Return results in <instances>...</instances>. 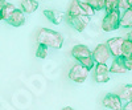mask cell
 <instances>
[{"instance_id":"6da1fadb","label":"cell","mask_w":132,"mask_h":110,"mask_svg":"<svg viewBox=\"0 0 132 110\" xmlns=\"http://www.w3.org/2000/svg\"><path fill=\"white\" fill-rule=\"evenodd\" d=\"M36 40H37V44H42V45H45L48 48H54V49H60L63 45L62 35L48 28H40L37 32Z\"/></svg>"},{"instance_id":"7a4b0ae2","label":"cell","mask_w":132,"mask_h":110,"mask_svg":"<svg viewBox=\"0 0 132 110\" xmlns=\"http://www.w3.org/2000/svg\"><path fill=\"white\" fill-rule=\"evenodd\" d=\"M120 11H115L111 13H106L102 20V29L104 32H112L120 28Z\"/></svg>"},{"instance_id":"3957f363","label":"cell","mask_w":132,"mask_h":110,"mask_svg":"<svg viewBox=\"0 0 132 110\" xmlns=\"http://www.w3.org/2000/svg\"><path fill=\"white\" fill-rule=\"evenodd\" d=\"M65 17H66L68 24L77 32H83L90 21V17H87V16H74V15L68 13Z\"/></svg>"},{"instance_id":"277c9868","label":"cell","mask_w":132,"mask_h":110,"mask_svg":"<svg viewBox=\"0 0 132 110\" xmlns=\"http://www.w3.org/2000/svg\"><path fill=\"white\" fill-rule=\"evenodd\" d=\"M87 76H89V70H87L85 67L78 62V64H74L71 69L69 70V78L77 84H82L86 81Z\"/></svg>"},{"instance_id":"5b68a950","label":"cell","mask_w":132,"mask_h":110,"mask_svg":"<svg viewBox=\"0 0 132 110\" xmlns=\"http://www.w3.org/2000/svg\"><path fill=\"white\" fill-rule=\"evenodd\" d=\"M110 57H111V53L108 50L107 44H99L93 52V58L95 64H106L110 60Z\"/></svg>"},{"instance_id":"8992f818","label":"cell","mask_w":132,"mask_h":110,"mask_svg":"<svg viewBox=\"0 0 132 110\" xmlns=\"http://www.w3.org/2000/svg\"><path fill=\"white\" fill-rule=\"evenodd\" d=\"M94 80L98 84H104L110 81V68L106 64H95L94 67Z\"/></svg>"},{"instance_id":"52a82bcc","label":"cell","mask_w":132,"mask_h":110,"mask_svg":"<svg viewBox=\"0 0 132 110\" xmlns=\"http://www.w3.org/2000/svg\"><path fill=\"white\" fill-rule=\"evenodd\" d=\"M123 42H124V39H123V37H112V39H110V40L106 42L107 47H108L110 53H111V56H114V57L122 56Z\"/></svg>"},{"instance_id":"ba28073f","label":"cell","mask_w":132,"mask_h":110,"mask_svg":"<svg viewBox=\"0 0 132 110\" xmlns=\"http://www.w3.org/2000/svg\"><path fill=\"white\" fill-rule=\"evenodd\" d=\"M102 104L104 107L110 110H122V100H120V97L118 94H112V93L106 94Z\"/></svg>"},{"instance_id":"9c48e42d","label":"cell","mask_w":132,"mask_h":110,"mask_svg":"<svg viewBox=\"0 0 132 110\" xmlns=\"http://www.w3.org/2000/svg\"><path fill=\"white\" fill-rule=\"evenodd\" d=\"M71 56H73V58H75L77 61L79 62L82 58L91 57L93 56V52L87 48L86 45H83V44H78V45H75L71 49Z\"/></svg>"},{"instance_id":"30bf717a","label":"cell","mask_w":132,"mask_h":110,"mask_svg":"<svg viewBox=\"0 0 132 110\" xmlns=\"http://www.w3.org/2000/svg\"><path fill=\"white\" fill-rule=\"evenodd\" d=\"M5 21H7L9 25H12V27H16V28L17 27H21V25L25 24V13L21 9H17L16 8V11Z\"/></svg>"},{"instance_id":"8fae6325","label":"cell","mask_w":132,"mask_h":110,"mask_svg":"<svg viewBox=\"0 0 132 110\" xmlns=\"http://www.w3.org/2000/svg\"><path fill=\"white\" fill-rule=\"evenodd\" d=\"M127 68H126V64H124V57L123 56H119L115 57L111 67H110V73H115V74H124L127 73Z\"/></svg>"},{"instance_id":"7c38bea8","label":"cell","mask_w":132,"mask_h":110,"mask_svg":"<svg viewBox=\"0 0 132 110\" xmlns=\"http://www.w3.org/2000/svg\"><path fill=\"white\" fill-rule=\"evenodd\" d=\"M44 15L46 16V19L53 24H61L62 20H63V13L60 12V11H56V9H45L44 11Z\"/></svg>"},{"instance_id":"4fadbf2b","label":"cell","mask_w":132,"mask_h":110,"mask_svg":"<svg viewBox=\"0 0 132 110\" xmlns=\"http://www.w3.org/2000/svg\"><path fill=\"white\" fill-rule=\"evenodd\" d=\"M68 13L70 15H74V16H87L85 13V11L81 5V2L79 0H71L70 2V5H69V11H68ZM89 17V16H87Z\"/></svg>"},{"instance_id":"5bb4252c","label":"cell","mask_w":132,"mask_h":110,"mask_svg":"<svg viewBox=\"0 0 132 110\" xmlns=\"http://www.w3.org/2000/svg\"><path fill=\"white\" fill-rule=\"evenodd\" d=\"M38 8V3L36 0H23L21 2V11L24 13H33L35 11H37Z\"/></svg>"},{"instance_id":"9a60e30c","label":"cell","mask_w":132,"mask_h":110,"mask_svg":"<svg viewBox=\"0 0 132 110\" xmlns=\"http://www.w3.org/2000/svg\"><path fill=\"white\" fill-rule=\"evenodd\" d=\"M120 27L123 28H132V7L120 16Z\"/></svg>"},{"instance_id":"2e32d148","label":"cell","mask_w":132,"mask_h":110,"mask_svg":"<svg viewBox=\"0 0 132 110\" xmlns=\"http://www.w3.org/2000/svg\"><path fill=\"white\" fill-rule=\"evenodd\" d=\"M122 101H132V84L124 85L122 87V92L119 94Z\"/></svg>"},{"instance_id":"e0dca14e","label":"cell","mask_w":132,"mask_h":110,"mask_svg":"<svg viewBox=\"0 0 132 110\" xmlns=\"http://www.w3.org/2000/svg\"><path fill=\"white\" fill-rule=\"evenodd\" d=\"M104 11L106 13H111L119 9V0H104Z\"/></svg>"},{"instance_id":"ac0fdd59","label":"cell","mask_w":132,"mask_h":110,"mask_svg":"<svg viewBox=\"0 0 132 110\" xmlns=\"http://www.w3.org/2000/svg\"><path fill=\"white\" fill-rule=\"evenodd\" d=\"M16 11V7L12 4V3H7L2 11V16H3V20H7L11 15H12L13 12Z\"/></svg>"},{"instance_id":"d6986e66","label":"cell","mask_w":132,"mask_h":110,"mask_svg":"<svg viewBox=\"0 0 132 110\" xmlns=\"http://www.w3.org/2000/svg\"><path fill=\"white\" fill-rule=\"evenodd\" d=\"M122 56H123V57H129V56H132V41L124 39L123 49H122Z\"/></svg>"},{"instance_id":"ffe728a7","label":"cell","mask_w":132,"mask_h":110,"mask_svg":"<svg viewBox=\"0 0 132 110\" xmlns=\"http://www.w3.org/2000/svg\"><path fill=\"white\" fill-rule=\"evenodd\" d=\"M46 56H48V47L42 45V44H38L37 49H36V57L44 60V58H46Z\"/></svg>"},{"instance_id":"44dd1931","label":"cell","mask_w":132,"mask_h":110,"mask_svg":"<svg viewBox=\"0 0 132 110\" xmlns=\"http://www.w3.org/2000/svg\"><path fill=\"white\" fill-rule=\"evenodd\" d=\"M79 64L82 65V67H85L87 70H91V69H94V67H95V61H94V58H93V56L91 57H86V58H82L81 61H79Z\"/></svg>"},{"instance_id":"7402d4cb","label":"cell","mask_w":132,"mask_h":110,"mask_svg":"<svg viewBox=\"0 0 132 110\" xmlns=\"http://www.w3.org/2000/svg\"><path fill=\"white\" fill-rule=\"evenodd\" d=\"M87 3L90 4V7L95 11H102L104 9V0H87Z\"/></svg>"},{"instance_id":"603a6c76","label":"cell","mask_w":132,"mask_h":110,"mask_svg":"<svg viewBox=\"0 0 132 110\" xmlns=\"http://www.w3.org/2000/svg\"><path fill=\"white\" fill-rule=\"evenodd\" d=\"M81 5H82V8H83V11H85V13H86L87 16H89L90 19L95 15V11L90 7V4L87 3V2H81Z\"/></svg>"},{"instance_id":"cb8c5ba5","label":"cell","mask_w":132,"mask_h":110,"mask_svg":"<svg viewBox=\"0 0 132 110\" xmlns=\"http://www.w3.org/2000/svg\"><path fill=\"white\" fill-rule=\"evenodd\" d=\"M131 8V4L128 0H119V9H123V11H127Z\"/></svg>"},{"instance_id":"d4e9b609","label":"cell","mask_w":132,"mask_h":110,"mask_svg":"<svg viewBox=\"0 0 132 110\" xmlns=\"http://www.w3.org/2000/svg\"><path fill=\"white\" fill-rule=\"evenodd\" d=\"M124 64H126L127 70H132V56H129V57H124Z\"/></svg>"},{"instance_id":"484cf974","label":"cell","mask_w":132,"mask_h":110,"mask_svg":"<svg viewBox=\"0 0 132 110\" xmlns=\"http://www.w3.org/2000/svg\"><path fill=\"white\" fill-rule=\"evenodd\" d=\"M122 110H132V101H127L122 106Z\"/></svg>"},{"instance_id":"4316f807","label":"cell","mask_w":132,"mask_h":110,"mask_svg":"<svg viewBox=\"0 0 132 110\" xmlns=\"http://www.w3.org/2000/svg\"><path fill=\"white\" fill-rule=\"evenodd\" d=\"M5 4H7V3H5V0H0V12L3 11V8H4Z\"/></svg>"},{"instance_id":"83f0119b","label":"cell","mask_w":132,"mask_h":110,"mask_svg":"<svg viewBox=\"0 0 132 110\" xmlns=\"http://www.w3.org/2000/svg\"><path fill=\"white\" fill-rule=\"evenodd\" d=\"M126 40H129V41H132V29L128 32V33H127V39Z\"/></svg>"},{"instance_id":"f1b7e54d","label":"cell","mask_w":132,"mask_h":110,"mask_svg":"<svg viewBox=\"0 0 132 110\" xmlns=\"http://www.w3.org/2000/svg\"><path fill=\"white\" fill-rule=\"evenodd\" d=\"M62 110H74L73 107H70V106H66V107H63Z\"/></svg>"},{"instance_id":"f546056e","label":"cell","mask_w":132,"mask_h":110,"mask_svg":"<svg viewBox=\"0 0 132 110\" xmlns=\"http://www.w3.org/2000/svg\"><path fill=\"white\" fill-rule=\"evenodd\" d=\"M128 2H129V4H131V7H132V0H128Z\"/></svg>"}]
</instances>
